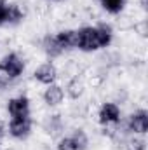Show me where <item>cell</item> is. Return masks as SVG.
<instances>
[{
	"mask_svg": "<svg viewBox=\"0 0 148 150\" xmlns=\"http://www.w3.org/2000/svg\"><path fill=\"white\" fill-rule=\"evenodd\" d=\"M77 47L85 51V52H92L101 49V40L96 26H84L80 30H77Z\"/></svg>",
	"mask_w": 148,
	"mask_h": 150,
	"instance_id": "cell-1",
	"label": "cell"
},
{
	"mask_svg": "<svg viewBox=\"0 0 148 150\" xmlns=\"http://www.w3.org/2000/svg\"><path fill=\"white\" fill-rule=\"evenodd\" d=\"M0 70L7 75L9 79H18L19 75L25 72V61H23L16 52H9L7 56L2 58V61H0Z\"/></svg>",
	"mask_w": 148,
	"mask_h": 150,
	"instance_id": "cell-2",
	"label": "cell"
},
{
	"mask_svg": "<svg viewBox=\"0 0 148 150\" xmlns=\"http://www.w3.org/2000/svg\"><path fill=\"white\" fill-rule=\"evenodd\" d=\"M7 112L12 119H23L30 115V101L26 96H18L9 100L7 103Z\"/></svg>",
	"mask_w": 148,
	"mask_h": 150,
	"instance_id": "cell-3",
	"label": "cell"
},
{
	"mask_svg": "<svg viewBox=\"0 0 148 150\" xmlns=\"http://www.w3.org/2000/svg\"><path fill=\"white\" fill-rule=\"evenodd\" d=\"M98 119L103 126H110V124H118L120 122V108L115 103H103V107L99 108Z\"/></svg>",
	"mask_w": 148,
	"mask_h": 150,
	"instance_id": "cell-4",
	"label": "cell"
},
{
	"mask_svg": "<svg viewBox=\"0 0 148 150\" xmlns=\"http://www.w3.org/2000/svg\"><path fill=\"white\" fill-rule=\"evenodd\" d=\"M127 129L138 134H145L148 131V112L147 110H138L129 117Z\"/></svg>",
	"mask_w": 148,
	"mask_h": 150,
	"instance_id": "cell-5",
	"label": "cell"
},
{
	"mask_svg": "<svg viewBox=\"0 0 148 150\" xmlns=\"http://www.w3.org/2000/svg\"><path fill=\"white\" fill-rule=\"evenodd\" d=\"M30 129H32V120L28 117H23V119H12L11 124H9V133L12 138H18V140H23L30 134Z\"/></svg>",
	"mask_w": 148,
	"mask_h": 150,
	"instance_id": "cell-6",
	"label": "cell"
},
{
	"mask_svg": "<svg viewBox=\"0 0 148 150\" xmlns=\"http://www.w3.org/2000/svg\"><path fill=\"white\" fill-rule=\"evenodd\" d=\"M56 77H58V72H56V67L52 63H44L35 70V79L40 84H45V86H51L56 80Z\"/></svg>",
	"mask_w": 148,
	"mask_h": 150,
	"instance_id": "cell-7",
	"label": "cell"
},
{
	"mask_svg": "<svg viewBox=\"0 0 148 150\" xmlns=\"http://www.w3.org/2000/svg\"><path fill=\"white\" fill-rule=\"evenodd\" d=\"M63 96H65L63 89H61L59 86H56V84H51V86L45 89V93H44V100H45V103H47L49 107L59 105V103L63 101Z\"/></svg>",
	"mask_w": 148,
	"mask_h": 150,
	"instance_id": "cell-8",
	"label": "cell"
},
{
	"mask_svg": "<svg viewBox=\"0 0 148 150\" xmlns=\"http://www.w3.org/2000/svg\"><path fill=\"white\" fill-rule=\"evenodd\" d=\"M44 129L47 134L51 136H58L61 131H63V120H61V115L59 113H54V115H49L44 122Z\"/></svg>",
	"mask_w": 148,
	"mask_h": 150,
	"instance_id": "cell-9",
	"label": "cell"
},
{
	"mask_svg": "<svg viewBox=\"0 0 148 150\" xmlns=\"http://www.w3.org/2000/svg\"><path fill=\"white\" fill-rule=\"evenodd\" d=\"M56 40L59 42V45L65 49H72V47H77V30H63L59 32L58 35H54Z\"/></svg>",
	"mask_w": 148,
	"mask_h": 150,
	"instance_id": "cell-10",
	"label": "cell"
},
{
	"mask_svg": "<svg viewBox=\"0 0 148 150\" xmlns=\"http://www.w3.org/2000/svg\"><path fill=\"white\" fill-rule=\"evenodd\" d=\"M42 47H44L45 54L51 56V58H56V56H59L63 52V47L59 45V42L56 40V37H51V35H47L42 40Z\"/></svg>",
	"mask_w": 148,
	"mask_h": 150,
	"instance_id": "cell-11",
	"label": "cell"
},
{
	"mask_svg": "<svg viewBox=\"0 0 148 150\" xmlns=\"http://www.w3.org/2000/svg\"><path fill=\"white\" fill-rule=\"evenodd\" d=\"M21 19H23V11L19 9V5L11 4V5L7 7V23H9V25H16V23H19Z\"/></svg>",
	"mask_w": 148,
	"mask_h": 150,
	"instance_id": "cell-12",
	"label": "cell"
},
{
	"mask_svg": "<svg viewBox=\"0 0 148 150\" xmlns=\"http://www.w3.org/2000/svg\"><path fill=\"white\" fill-rule=\"evenodd\" d=\"M101 5L105 11H108L110 14H118L124 5H125V0H101Z\"/></svg>",
	"mask_w": 148,
	"mask_h": 150,
	"instance_id": "cell-13",
	"label": "cell"
},
{
	"mask_svg": "<svg viewBox=\"0 0 148 150\" xmlns=\"http://www.w3.org/2000/svg\"><path fill=\"white\" fill-rule=\"evenodd\" d=\"M66 89H68V96H70V98H73V100L80 98V96H82V93H84V86H82V82H80L78 79L70 80Z\"/></svg>",
	"mask_w": 148,
	"mask_h": 150,
	"instance_id": "cell-14",
	"label": "cell"
},
{
	"mask_svg": "<svg viewBox=\"0 0 148 150\" xmlns=\"http://www.w3.org/2000/svg\"><path fill=\"white\" fill-rule=\"evenodd\" d=\"M72 140H73V143L77 145V150H85L87 149L89 140H87V136H85V133H84L82 129H75L73 134H72Z\"/></svg>",
	"mask_w": 148,
	"mask_h": 150,
	"instance_id": "cell-15",
	"label": "cell"
},
{
	"mask_svg": "<svg viewBox=\"0 0 148 150\" xmlns=\"http://www.w3.org/2000/svg\"><path fill=\"white\" fill-rule=\"evenodd\" d=\"M58 150H77V145L73 143L72 136H68V138L59 140V143H58Z\"/></svg>",
	"mask_w": 148,
	"mask_h": 150,
	"instance_id": "cell-16",
	"label": "cell"
},
{
	"mask_svg": "<svg viewBox=\"0 0 148 150\" xmlns=\"http://www.w3.org/2000/svg\"><path fill=\"white\" fill-rule=\"evenodd\" d=\"M127 150H145V140L141 138H132L127 142Z\"/></svg>",
	"mask_w": 148,
	"mask_h": 150,
	"instance_id": "cell-17",
	"label": "cell"
},
{
	"mask_svg": "<svg viewBox=\"0 0 148 150\" xmlns=\"http://www.w3.org/2000/svg\"><path fill=\"white\" fill-rule=\"evenodd\" d=\"M7 7L9 4L5 0H0V26L7 23Z\"/></svg>",
	"mask_w": 148,
	"mask_h": 150,
	"instance_id": "cell-18",
	"label": "cell"
},
{
	"mask_svg": "<svg viewBox=\"0 0 148 150\" xmlns=\"http://www.w3.org/2000/svg\"><path fill=\"white\" fill-rule=\"evenodd\" d=\"M11 80H12V79H9L7 75L0 70V89H5V87L9 86V82H11Z\"/></svg>",
	"mask_w": 148,
	"mask_h": 150,
	"instance_id": "cell-19",
	"label": "cell"
},
{
	"mask_svg": "<svg viewBox=\"0 0 148 150\" xmlns=\"http://www.w3.org/2000/svg\"><path fill=\"white\" fill-rule=\"evenodd\" d=\"M4 134H5V124L0 120V140H2V136H4Z\"/></svg>",
	"mask_w": 148,
	"mask_h": 150,
	"instance_id": "cell-20",
	"label": "cell"
}]
</instances>
